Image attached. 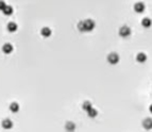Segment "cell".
I'll return each mask as SVG.
<instances>
[{"label": "cell", "mask_w": 152, "mask_h": 132, "mask_svg": "<svg viewBox=\"0 0 152 132\" xmlns=\"http://www.w3.org/2000/svg\"><path fill=\"white\" fill-rule=\"evenodd\" d=\"M83 26H84V31H92L95 28V21L92 19H85L83 20Z\"/></svg>", "instance_id": "cell-1"}, {"label": "cell", "mask_w": 152, "mask_h": 132, "mask_svg": "<svg viewBox=\"0 0 152 132\" xmlns=\"http://www.w3.org/2000/svg\"><path fill=\"white\" fill-rule=\"evenodd\" d=\"M108 62L110 64H117L119 62V56H118L116 52H111L109 56H108Z\"/></svg>", "instance_id": "cell-2"}, {"label": "cell", "mask_w": 152, "mask_h": 132, "mask_svg": "<svg viewBox=\"0 0 152 132\" xmlns=\"http://www.w3.org/2000/svg\"><path fill=\"white\" fill-rule=\"evenodd\" d=\"M130 34H131V29L128 26H122L119 29V35L121 37H128L130 36Z\"/></svg>", "instance_id": "cell-3"}, {"label": "cell", "mask_w": 152, "mask_h": 132, "mask_svg": "<svg viewBox=\"0 0 152 132\" xmlns=\"http://www.w3.org/2000/svg\"><path fill=\"white\" fill-rule=\"evenodd\" d=\"M2 125V128L5 129V130H10L12 127H13V122L10 119V118H4L1 123Z\"/></svg>", "instance_id": "cell-4"}, {"label": "cell", "mask_w": 152, "mask_h": 132, "mask_svg": "<svg viewBox=\"0 0 152 132\" xmlns=\"http://www.w3.org/2000/svg\"><path fill=\"white\" fill-rule=\"evenodd\" d=\"M143 127L146 129V130H151L152 129V118H145L143 120Z\"/></svg>", "instance_id": "cell-5"}, {"label": "cell", "mask_w": 152, "mask_h": 132, "mask_svg": "<svg viewBox=\"0 0 152 132\" xmlns=\"http://www.w3.org/2000/svg\"><path fill=\"white\" fill-rule=\"evenodd\" d=\"M134 11L136 13H143L145 11V4L143 2H136L134 4Z\"/></svg>", "instance_id": "cell-6"}, {"label": "cell", "mask_w": 152, "mask_h": 132, "mask_svg": "<svg viewBox=\"0 0 152 132\" xmlns=\"http://www.w3.org/2000/svg\"><path fill=\"white\" fill-rule=\"evenodd\" d=\"M65 130L67 132H74L76 130V125L72 122H67L65 124Z\"/></svg>", "instance_id": "cell-7"}, {"label": "cell", "mask_w": 152, "mask_h": 132, "mask_svg": "<svg viewBox=\"0 0 152 132\" xmlns=\"http://www.w3.org/2000/svg\"><path fill=\"white\" fill-rule=\"evenodd\" d=\"M2 51H3L5 54H10V53H12V51H13V46H12L10 43L4 44L3 47H2Z\"/></svg>", "instance_id": "cell-8"}, {"label": "cell", "mask_w": 152, "mask_h": 132, "mask_svg": "<svg viewBox=\"0 0 152 132\" xmlns=\"http://www.w3.org/2000/svg\"><path fill=\"white\" fill-rule=\"evenodd\" d=\"M147 59H148V57H147V54L144 53V52H139V53H137V56H136V61L139 62V63H145V62L147 61Z\"/></svg>", "instance_id": "cell-9"}, {"label": "cell", "mask_w": 152, "mask_h": 132, "mask_svg": "<svg viewBox=\"0 0 152 132\" xmlns=\"http://www.w3.org/2000/svg\"><path fill=\"white\" fill-rule=\"evenodd\" d=\"M41 33H42V35L44 37H49L50 35H51V30H50V28H48V27H45V28L42 29Z\"/></svg>", "instance_id": "cell-10"}, {"label": "cell", "mask_w": 152, "mask_h": 132, "mask_svg": "<svg viewBox=\"0 0 152 132\" xmlns=\"http://www.w3.org/2000/svg\"><path fill=\"white\" fill-rule=\"evenodd\" d=\"M10 110H11V112H13V113H17L18 111H19V104H18V102H12L11 104H10Z\"/></svg>", "instance_id": "cell-11"}, {"label": "cell", "mask_w": 152, "mask_h": 132, "mask_svg": "<svg viewBox=\"0 0 152 132\" xmlns=\"http://www.w3.org/2000/svg\"><path fill=\"white\" fill-rule=\"evenodd\" d=\"M151 25H152V20H151L150 18H148V17L143 18V20H142V26H143L144 28H149V27H151Z\"/></svg>", "instance_id": "cell-12"}, {"label": "cell", "mask_w": 152, "mask_h": 132, "mask_svg": "<svg viewBox=\"0 0 152 132\" xmlns=\"http://www.w3.org/2000/svg\"><path fill=\"white\" fill-rule=\"evenodd\" d=\"M8 30L10 32H15L17 31V25H16L15 23H9L8 24Z\"/></svg>", "instance_id": "cell-13"}, {"label": "cell", "mask_w": 152, "mask_h": 132, "mask_svg": "<svg viewBox=\"0 0 152 132\" xmlns=\"http://www.w3.org/2000/svg\"><path fill=\"white\" fill-rule=\"evenodd\" d=\"M2 12H3L4 15H11L13 13V8L11 6H5V8L3 9Z\"/></svg>", "instance_id": "cell-14"}, {"label": "cell", "mask_w": 152, "mask_h": 132, "mask_svg": "<svg viewBox=\"0 0 152 132\" xmlns=\"http://www.w3.org/2000/svg\"><path fill=\"white\" fill-rule=\"evenodd\" d=\"M82 108H83V110H85V111L87 112V111H88V110H91L93 107H92V103H91L89 101H84V102H83Z\"/></svg>", "instance_id": "cell-15"}, {"label": "cell", "mask_w": 152, "mask_h": 132, "mask_svg": "<svg viewBox=\"0 0 152 132\" xmlns=\"http://www.w3.org/2000/svg\"><path fill=\"white\" fill-rule=\"evenodd\" d=\"M87 114H88V116L89 117H96L97 116V114H98V112H97V110L96 109H91V110H88L87 111Z\"/></svg>", "instance_id": "cell-16"}, {"label": "cell", "mask_w": 152, "mask_h": 132, "mask_svg": "<svg viewBox=\"0 0 152 132\" xmlns=\"http://www.w3.org/2000/svg\"><path fill=\"white\" fill-rule=\"evenodd\" d=\"M78 29H79L80 31H82V32H85V31H84V26H83V21H80V23L78 24Z\"/></svg>", "instance_id": "cell-17"}, {"label": "cell", "mask_w": 152, "mask_h": 132, "mask_svg": "<svg viewBox=\"0 0 152 132\" xmlns=\"http://www.w3.org/2000/svg\"><path fill=\"white\" fill-rule=\"evenodd\" d=\"M5 3L3 2V1H0V11H3V9L5 8Z\"/></svg>", "instance_id": "cell-18"}, {"label": "cell", "mask_w": 152, "mask_h": 132, "mask_svg": "<svg viewBox=\"0 0 152 132\" xmlns=\"http://www.w3.org/2000/svg\"><path fill=\"white\" fill-rule=\"evenodd\" d=\"M150 112H151V113H152V104H151V106H150Z\"/></svg>", "instance_id": "cell-19"}]
</instances>
